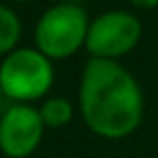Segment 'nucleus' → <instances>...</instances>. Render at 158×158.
Returning <instances> with one entry per match:
<instances>
[{
  "label": "nucleus",
  "mask_w": 158,
  "mask_h": 158,
  "mask_svg": "<svg viewBox=\"0 0 158 158\" xmlns=\"http://www.w3.org/2000/svg\"><path fill=\"white\" fill-rule=\"evenodd\" d=\"M40 118H42L46 130H58L72 122L74 118V106L64 96H48L38 106Z\"/></svg>",
  "instance_id": "obj_6"
},
{
  "label": "nucleus",
  "mask_w": 158,
  "mask_h": 158,
  "mask_svg": "<svg viewBox=\"0 0 158 158\" xmlns=\"http://www.w3.org/2000/svg\"><path fill=\"white\" fill-rule=\"evenodd\" d=\"M2 98H4V90H2V86H0V102H2Z\"/></svg>",
  "instance_id": "obj_10"
},
{
  "label": "nucleus",
  "mask_w": 158,
  "mask_h": 158,
  "mask_svg": "<svg viewBox=\"0 0 158 158\" xmlns=\"http://www.w3.org/2000/svg\"><path fill=\"white\" fill-rule=\"evenodd\" d=\"M88 14L76 2H56L40 14L34 28V42L50 60L74 56L86 44Z\"/></svg>",
  "instance_id": "obj_2"
},
{
  "label": "nucleus",
  "mask_w": 158,
  "mask_h": 158,
  "mask_svg": "<svg viewBox=\"0 0 158 158\" xmlns=\"http://www.w3.org/2000/svg\"><path fill=\"white\" fill-rule=\"evenodd\" d=\"M44 130L38 108L16 102L0 118V150L8 158H28L40 146Z\"/></svg>",
  "instance_id": "obj_5"
},
{
  "label": "nucleus",
  "mask_w": 158,
  "mask_h": 158,
  "mask_svg": "<svg viewBox=\"0 0 158 158\" xmlns=\"http://www.w3.org/2000/svg\"><path fill=\"white\" fill-rule=\"evenodd\" d=\"M128 2L138 10H152L158 6V0H128Z\"/></svg>",
  "instance_id": "obj_8"
},
{
  "label": "nucleus",
  "mask_w": 158,
  "mask_h": 158,
  "mask_svg": "<svg viewBox=\"0 0 158 158\" xmlns=\"http://www.w3.org/2000/svg\"><path fill=\"white\" fill-rule=\"evenodd\" d=\"M0 86L14 102L44 98L54 86V64L38 48H14L0 62Z\"/></svg>",
  "instance_id": "obj_3"
},
{
  "label": "nucleus",
  "mask_w": 158,
  "mask_h": 158,
  "mask_svg": "<svg viewBox=\"0 0 158 158\" xmlns=\"http://www.w3.org/2000/svg\"><path fill=\"white\" fill-rule=\"evenodd\" d=\"M78 104L88 130L106 140L130 136L144 116V94L138 80L110 58L90 56L84 64Z\"/></svg>",
  "instance_id": "obj_1"
},
{
  "label": "nucleus",
  "mask_w": 158,
  "mask_h": 158,
  "mask_svg": "<svg viewBox=\"0 0 158 158\" xmlns=\"http://www.w3.org/2000/svg\"><path fill=\"white\" fill-rule=\"evenodd\" d=\"M58 2H76V4H82V2H86V0H58Z\"/></svg>",
  "instance_id": "obj_9"
},
{
  "label": "nucleus",
  "mask_w": 158,
  "mask_h": 158,
  "mask_svg": "<svg viewBox=\"0 0 158 158\" xmlns=\"http://www.w3.org/2000/svg\"><path fill=\"white\" fill-rule=\"evenodd\" d=\"M12 2H30V0H12Z\"/></svg>",
  "instance_id": "obj_11"
},
{
  "label": "nucleus",
  "mask_w": 158,
  "mask_h": 158,
  "mask_svg": "<svg viewBox=\"0 0 158 158\" xmlns=\"http://www.w3.org/2000/svg\"><path fill=\"white\" fill-rule=\"evenodd\" d=\"M140 38L142 22L138 16L126 10H108L90 20L84 48L94 58L118 60L134 50Z\"/></svg>",
  "instance_id": "obj_4"
},
{
  "label": "nucleus",
  "mask_w": 158,
  "mask_h": 158,
  "mask_svg": "<svg viewBox=\"0 0 158 158\" xmlns=\"http://www.w3.org/2000/svg\"><path fill=\"white\" fill-rule=\"evenodd\" d=\"M22 34L20 18L12 8L0 4V56H6L14 48H18V40Z\"/></svg>",
  "instance_id": "obj_7"
}]
</instances>
